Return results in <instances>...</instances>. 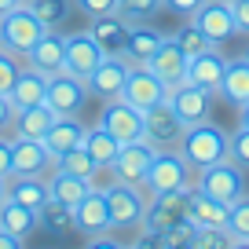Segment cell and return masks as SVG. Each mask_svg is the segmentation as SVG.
Segmentation results:
<instances>
[{
    "mask_svg": "<svg viewBox=\"0 0 249 249\" xmlns=\"http://www.w3.org/2000/svg\"><path fill=\"white\" fill-rule=\"evenodd\" d=\"M227 143H231V136L220 128V124H213L209 117L198 124H187L183 128V140H179V154H183V161L191 165V169H205V165H216L227 158Z\"/></svg>",
    "mask_w": 249,
    "mask_h": 249,
    "instance_id": "6da1fadb",
    "label": "cell"
},
{
    "mask_svg": "<svg viewBox=\"0 0 249 249\" xmlns=\"http://www.w3.org/2000/svg\"><path fill=\"white\" fill-rule=\"evenodd\" d=\"M44 33H48V26L33 15V8L26 4V0L0 15V48L11 52V55H18V59H22V55L44 37Z\"/></svg>",
    "mask_w": 249,
    "mask_h": 249,
    "instance_id": "7a4b0ae2",
    "label": "cell"
},
{
    "mask_svg": "<svg viewBox=\"0 0 249 249\" xmlns=\"http://www.w3.org/2000/svg\"><path fill=\"white\" fill-rule=\"evenodd\" d=\"M103 195H107V205H110V231H136L143 227V213H147V191L136 183H114L103 187Z\"/></svg>",
    "mask_w": 249,
    "mask_h": 249,
    "instance_id": "3957f363",
    "label": "cell"
},
{
    "mask_svg": "<svg viewBox=\"0 0 249 249\" xmlns=\"http://www.w3.org/2000/svg\"><path fill=\"white\" fill-rule=\"evenodd\" d=\"M195 187L202 191V195H209V198H216V202L231 205V202H238V198L246 195V169L234 165L231 158H224V161H216V165L198 169L195 172Z\"/></svg>",
    "mask_w": 249,
    "mask_h": 249,
    "instance_id": "277c9868",
    "label": "cell"
},
{
    "mask_svg": "<svg viewBox=\"0 0 249 249\" xmlns=\"http://www.w3.org/2000/svg\"><path fill=\"white\" fill-rule=\"evenodd\" d=\"M191 183H195V169L183 161L179 150H158L147 176H143V191L147 195H169V191H183Z\"/></svg>",
    "mask_w": 249,
    "mask_h": 249,
    "instance_id": "5b68a950",
    "label": "cell"
},
{
    "mask_svg": "<svg viewBox=\"0 0 249 249\" xmlns=\"http://www.w3.org/2000/svg\"><path fill=\"white\" fill-rule=\"evenodd\" d=\"M187 124L179 121V114L169 107V99L154 103L150 110H143V140L154 150H176L179 140H183Z\"/></svg>",
    "mask_w": 249,
    "mask_h": 249,
    "instance_id": "8992f818",
    "label": "cell"
},
{
    "mask_svg": "<svg viewBox=\"0 0 249 249\" xmlns=\"http://www.w3.org/2000/svg\"><path fill=\"white\" fill-rule=\"evenodd\" d=\"M191 187H195V183H191ZM191 187H183V191H169V195H150L140 231H169V227L183 224V220H187V202H191Z\"/></svg>",
    "mask_w": 249,
    "mask_h": 249,
    "instance_id": "52a82bcc",
    "label": "cell"
},
{
    "mask_svg": "<svg viewBox=\"0 0 249 249\" xmlns=\"http://www.w3.org/2000/svg\"><path fill=\"white\" fill-rule=\"evenodd\" d=\"M44 103L55 110V114H62V117H77L81 110H85V103H88V85L81 77H73V73L59 70V73L48 77Z\"/></svg>",
    "mask_w": 249,
    "mask_h": 249,
    "instance_id": "ba28073f",
    "label": "cell"
},
{
    "mask_svg": "<svg viewBox=\"0 0 249 249\" xmlns=\"http://www.w3.org/2000/svg\"><path fill=\"white\" fill-rule=\"evenodd\" d=\"M165 95H169V88L161 85V77L150 70L147 62H132L128 81H124V88H121V99L132 103L136 110H150L154 103H161Z\"/></svg>",
    "mask_w": 249,
    "mask_h": 249,
    "instance_id": "9c48e42d",
    "label": "cell"
},
{
    "mask_svg": "<svg viewBox=\"0 0 249 249\" xmlns=\"http://www.w3.org/2000/svg\"><path fill=\"white\" fill-rule=\"evenodd\" d=\"M99 124H103V128H110V136H114L117 143L143 140V110H136L132 103H124L121 95H117V99H107V103H103Z\"/></svg>",
    "mask_w": 249,
    "mask_h": 249,
    "instance_id": "30bf717a",
    "label": "cell"
},
{
    "mask_svg": "<svg viewBox=\"0 0 249 249\" xmlns=\"http://www.w3.org/2000/svg\"><path fill=\"white\" fill-rule=\"evenodd\" d=\"M191 22H195L216 48L224 44V40L238 37V22H234V11H231V4H227V0H205L202 8L191 15Z\"/></svg>",
    "mask_w": 249,
    "mask_h": 249,
    "instance_id": "8fae6325",
    "label": "cell"
},
{
    "mask_svg": "<svg viewBox=\"0 0 249 249\" xmlns=\"http://www.w3.org/2000/svg\"><path fill=\"white\" fill-rule=\"evenodd\" d=\"M128 70H132V62L124 59V55H107V59L95 66L92 73H88V95H95V99H117L124 88V81H128Z\"/></svg>",
    "mask_w": 249,
    "mask_h": 249,
    "instance_id": "7c38bea8",
    "label": "cell"
},
{
    "mask_svg": "<svg viewBox=\"0 0 249 249\" xmlns=\"http://www.w3.org/2000/svg\"><path fill=\"white\" fill-rule=\"evenodd\" d=\"M154 154L158 150L150 147L147 140H132V143H121V150H117V158H114V179H121V183H136V187H143V176H147V169H150V161H154Z\"/></svg>",
    "mask_w": 249,
    "mask_h": 249,
    "instance_id": "4fadbf2b",
    "label": "cell"
},
{
    "mask_svg": "<svg viewBox=\"0 0 249 249\" xmlns=\"http://www.w3.org/2000/svg\"><path fill=\"white\" fill-rule=\"evenodd\" d=\"M165 99H169V107L179 114V121H183V124L205 121V117H209V110H213V92H205V88L191 85V81H179V85H172Z\"/></svg>",
    "mask_w": 249,
    "mask_h": 249,
    "instance_id": "5bb4252c",
    "label": "cell"
},
{
    "mask_svg": "<svg viewBox=\"0 0 249 249\" xmlns=\"http://www.w3.org/2000/svg\"><path fill=\"white\" fill-rule=\"evenodd\" d=\"M103 59H107V52L95 44V37H92L88 30L66 33V73H73V77L88 81V73H92Z\"/></svg>",
    "mask_w": 249,
    "mask_h": 249,
    "instance_id": "9a60e30c",
    "label": "cell"
},
{
    "mask_svg": "<svg viewBox=\"0 0 249 249\" xmlns=\"http://www.w3.org/2000/svg\"><path fill=\"white\" fill-rule=\"evenodd\" d=\"M15 140V161H11V176H52L55 172V158L44 147V140H22V136H11Z\"/></svg>",
    "mask_w": 249,
    "mask_h": 249,
    "instance_id": "2e32d148",
    "label": "cell"
},
{
    "mask_svg": "<svg viewBox=\"0 0 249 249\" xmlns=\"http://www.w3.org/2000/svg\"><path fill=\"white\" fill-rule=\"evenodd\" d=\"M26 66H33V70H40L44 77H52V73L66 70V33L59 30H48L44 37L37 40V44L30 48V52L22 55Z\"/></svg>",
    "mask_w": 249,
    "mask_h": 249,
    "instance_id": "e0dca14e",
    "label": "cell"
},
{
    "mask_svg": "<svg viewBox=\"0 0 249 249\" xmlns=\"http://www.w3.org/2000/svg\"><path fill=\"white\" fill-rule=\"evenodd\" d=\"M73 224H77V234H85V238L110 231V205H107V195L92 187V191H88V195L73 205Z\"/></svg>",
    "mask_w": 249,
    "mask_h": 249,
    "instance_id": "ac0fdd59",
    "label": "cell"
},
{
    "mask_svg": "<svg viewBox=\"0 0 249 249\" xmlns=\"http://www.w3.org/2000/svg\"><path fill=\"white\" fill-rule=\"evenodd\" d=\"M224 70H227V59L220 55V48H209V52H198V55L187 59V81L205 88V92H213V95L220 92Z\"/></svg>",
    "mask_w": 249,
    "mask_h": 249,
    "instance_id": "d6986e66",
    "label": "cell"
},
{
    "mask_svg": "<svg viewBox=\"0 0 249 249\" xmlns=\"http://www.w3.org/2000/svg\"><path fill=\"white\" fill-rule=\"evenodd\" d=\"M147 66L158 73V77H161L165 88H172V85H179V81H187V55H183V48H179L172 37L161 40V48L150 55Z\"/></svg>",
    "mask_w": 249,
    "mask_h": 249,
    "instance_id": "ffe728a7",
    "label": "cell"
},
{
    "mask_svg": "<svg viewBox=\"0 0 249 249\" xmlns=\"http://www.w3.org/2000/svg\"><path fill=\"white\" fill-rule=\"evenodd\" d=\"M128 30H132V22H124L117 11H110V15H95L92 26H88V33L95 37V44H99L107 55H124Z\"/></svg>",
    "mask_w": 249,
    "mask_h": 249,
    "instance_id": "44dd1931",
    "label": "cell"
},
{
    "mask_svg": "<svg viewBox=\"0 0 249 249\" xmlns=\"http://www.w3.org/2000/svg\"><path fill=\"white\" fill-rule=\"evenodd\" d=\"M85 128L88 124H81V117H62L59 114L52 121V128H48V136H44V147L52 150V158H59V154H66V150L85 143Z\"/></svg>",
    "mask_w": 249,
    "mask_h": 249,
    "instance_id": "7402d4cb",
    "label": "cell"
},
{
    "mask_svg": "<svg viewBox=\"0 0 249 249\" xmlns=\"http://www.w3.org/2000/svg\"><path fill=\"white\" fill-rule=\"evenodd\" d=\"M4 191H8V198L30 205V209H40L52 198V187H48L44 176H8L4 179Z\"/></svg>",
    "mask_w": 249,
    "mask_h": 249,
    "instance_id": "603a6c76",
    "label": "cell"
},
{
    "mask_svg": "<svg viewBox=\"0 0 249 249\" xmlns=\"http://www.w3.org/2000/svg\"><path fill=\"white\" fill-rule=\"evenodd\" d=\"M8 95L18 103V110L22 107H37V103H44V95H48V77L22 62V70H18V77H15V85H11Z\"/></svg>",
    "mask_w": 249,
    "mask_h": 249,
    "instance_id": "cb8c5ba5",
    "label": "cell"
},
{
    "mask_svg": "<svg viewBox=\"0 0 249 249\" xmlns=\"http://www.w3.org/2000/svg\"><path fill=\"white\" fill-rule=\"evenodd\" d=\"M227 209L231 205L216 202V198L202 195L198 187H191V202H187V216L195 220L198 227H227Z\"/></svg>",
    "mask_w": 249,
    "mask_h": 249,
    "instance_id": "d4e9b609",
    "label": "cell"
},
{
    "mask_svg": "<svg viewBox=\"0 0 249 249\" xmlns=\"http://www.w3.org/2000/svg\"><path fill=\"white\" fill-rule=\"evenodd\" d=\"M0 227L15 231L18 238H30L33 231H40L37 209H30V205H22V202H15V198L4 195V202H0Z\"/></svg>",
    "mask_w": 249,
    "mask_h": 249,
    "instance_id": "484cf974",
    "label": "cell"
},
{
    "mask_svg": "<svg viewBox=\"0 0 249 249\" xmlns=\"http://www.w3.org/2000/svg\"><path fill=\"white\" fill-rule=\"evenodd\" d=\"M55 117H59V114H55L48 103L22 107V110H18V117H15V136H22V140H44Z\"/></svg>",
    "mask_w": 249,
    "mask_h": 249,
    "instance_id": "4316f807",
    "label": "cell"
},
{
    "mask_svg": "<svg viewBox=\"0 0 249 249\" xmlns=\"http://www.w3.org/2000/svg\"><path fill=\"white\" fill-rule=\"evenodd\" d=\"M161 40H165V33H158L147 22H136L128 30V40H124V59L128 62H150V55L161 48Z\"/></svg>",
    "mask_w": 249,
    "mask_h": 249,
    "instance_id": "83f0119b",
    "label": "cell"
},
{
    "mask_svg": "<svg viewBox=\"0 0 249 249\" xmlns=\"http://www.w3.org/2000/svg\"><path fill=\"white\" fill-rule=\"evenodd\" d=\"M81 147L92 154V161L99 165V169H110L114 158H117V150H121V143L110 136V128H103V124L95 121V124H88V128H85V143H81Z\"/></svg>",
    "mask_w": 249,
    "mask_h": 249,
    "instance_id": "f1b7e54d",
    "label": "cell"
},
{
    "mask_svg": "<svg viewBox=\"0 0 249 249\" xmlns=\"http://www.w3.org/2000/svg\"><path fill=\"white\" fill-rule=\"evenodd\" d=\"M220 95L234 107L249 103V62L246 59H227L224 81H220Z\"/></svg>",
    "mask_w": 249,
    "mask_h": 249,
    "instance_id": "f546056e",
    "label": "cell"
},
{
    "mask_svg": "<svg viewBox=\"0 0 249 249\" xmlns=\"http://www.w3.org/2000/svg\"><path fill=\"white\" fill-rule=\"evenodd\" d=\"M48 187H52V198H55V202L70 205V209L88 195V191H92V183H88L85 176H73V172H62V169H55L52 176H48Z\"/></svg>",
    "mask_w": 249,
    "mask_h": 249,
    "instance_id": "4dcf8cb0",
    "label": "cell"
},
{
    "mask_svg": "<svg viewBox=\"0 0 249 249\" xmlns=\"http://www.w3.org/2000/svg\"><path fill=\"white\" fill-rule=\"evenodd\" d=\"M37 220H40V231L59 234V238H66V234L77 231V224H73V209H70V205H62V202H55V198H48V202L37 209Z\"/></svg>",
    "mask_w": 249,
    "mask_h": 249,
    "instance_id": "1f68e13d",
    "label": "cell"
},
{
    "mask_svg": "<svg viewBox=\"0 0 249 249\" xmlns=\"http://www.w3.org/2000/svg\"><path fill=\"white\" fill-rule=\"evenodd\" d=\"M227 234H231V246L249 249V198L246 195L238 202H231V209H227Z\"/></svg>",
    "mask_w": 249,
    "mask_h": 249,
    "instance_id": "d6a6232c",
    "label": "cell"
},
{
    "mask_svg": "<svg viewBox=\"0 0 249 249\" xmlns=\"http://www.w3.org/2000/svg\"><path fill=\"white\" fill-rule=\"evenodd\" d=\"M55 169L73 172V176H85L88 183H92V176L99 172V165L92 161V154H88L85 147H73V150H66V154H59V158H55Z\"/></svg>",
    "mask_w": 249,
    "mask_h": 249,
    "instance_id": "836d02e7",
    "label": "cell"
},
{
    "mask_svg": "<svg viewBox=\"0 0 249 249\" xmlns=\"http://www.w3.org/2000/svg\"><path fill=\"white\" fill-rule=\"evenodd\" d=\"M26 4L33 8V15H37L48 30L62 26L66 18H70V11H73V0H26Z\"/></svg>",
    "mask_w": 249,
    "mask_h": 249,
    "instance_id": "e575fe53",
    "label": "cell"
},
{
    "mask_svg": "<svg viewBox=\"0 0 249 249\" xmlns=\"http://www.w3.org/2000/svg\"><path fill=\"white\" fill-rule=\"evenodd\" d=\"M161 8H165V0H117V15H121L124 22H132V26L150 22Z\"/></svg>",
    "mask_w": 249,
    "mask_h": 249,
    "instance_id": "d590c367",
    "label": "cell"
},
{
    "mask_svg": "<svg viewBox=\"0 0 249 249\" xmlns=\"http://www.w3.org/2000/svg\"><path fill=\"white\" fill-rule=\"evenodd\" d=\"M172 40H176L179 48H183V55L191 59V55H198V52H209V48H216L209 37H205L202 30H198L195 22H187V26H179L176 33H172Z\"/></svg>",
    "mask_w": 249,
    "mask_h": 249,
    "instance_id": "8d00e7d4",
    "label": "cell"
},
{
    "mask_svg": "<svg viewBox=\"0 0 249 249\" xmlns=\"http://www.w3.org/2000/svg\"><path fill=\"white\" fill-rule=\"evenodd\" d=\"M187 246L191 249H227L231 246V234H227V227H195Z\"/></svg>",
    "mask_w": 249,
    "mask_h": 249,
    "instance_id": "74e56055",
    "label": "cell"
},
{
    "mask_svg": "<svg viewBox=\"0 0 249 249\" xmlns=\"http://www.w3.org/2000/svg\"><path fill=\"white\" fill-rule=\"evenodd\" d=\"M227 158L234 165H242V169H249V124H238V132L227 143Z\"/></svg>",
    "mask_w": 249,
    "mask_h": 249,
    "instance_id": "f35d334b",
    "label": "cell"
},
{
    "mask_svg": "<svg viewBox=\"0 0 249 249\" xmlns=\"http://www.w3.org/2000/svg\"><path fill=\"white\" fill-rule=\"evenodd\" d=\"M18 70H22V59L0 48V92H11V85H15Z\"/></svg>",
    "mask_w": 249,
    "mask_h": 249,
    "instance_id": "ab89813d",
    "label": "cell"
},
{
    "mask_svg": "<svg viewBox=\"0 0 249 249\" xmlns=\"http://www.w3.org/2000/svg\"><path fill=\"white\" fill-rule=\"evenodd\" d=\"M15 117H18V103L8 92H0V136H15Z\"/></svg>",
    "mask_w": 249,
    "mask_h": 249,
    "instance_id": "60d3db41",
    "label": "cell"
},
{
    "mask_svg": "<svg viewBox=\"0 0 249 249\" xmlns=\"http://www.w3.org/2000/svg\"><path fill=\"white\" fill-rule=\"evenodd\" d=\"M73 8L85 11L88 18H95V15H110V11H117V0H73Z\"/></svg>",
    "mask_w": 249,
    "mask_h": 249,
    "instance_id": "b9f144b4",
    "label": "cell"
},
{
    "mask_svg": "<svg viewBox=\"0 0 249 249\" xmlns=\"http://www.w3.org/2000/svg\"><path fill=\"white\" fill-rule=\"evenodd\" d=\"M11 161H15V140H11V136H0V179L11 176Z\"/></svg>",
    "mask_w": 249,
    "mask_h": 249,
    "instance_id": "7bdbcfd3",
    "label": "cell"
},
{
    "mask_svg": "<svg viewBox=\"0 0 249 249\" xmlns=\"http://www.w3.org/2000/svg\"><path fill=\"white\" fill-rule=\"evenodd\" d=\"M202 4H205V0H165V8H169V11H176L179 18H191L198 8H202Z\"/></svg>",
    "mask_w": 249,
    "mask_h": 249,
    "instance_id": "ee69618b",
    "label": "cell"
},
{
    "mask_svg": "<svg viewBox=\"0 0 249 249\" xmlns=\"http://www.w3.org/2000/svg\"><path fill=\"white\" fill-rule=\"evenodd\" d=\"M234 11V22H238V33H246L249 37V0H227Z\"/></svg>",
    "mask_w": 249,
    "mask_h": 249,
    "instance_id": "f6af8a7d",
    "label": "cell"
},
{
    "mask_svg": "<svg viewBox=\"0 0 249 249\" xmlns=\"http://www.w3.org/2000/svg\"><path fill=\"white\" fill-rule=\"evenodd\" d=\"M22 246H26V238H18L8 227H0V249H22Z\"/></svg>",
    "mask_w": 249,
    "mask_h": 249,
    "instance_id": "bcb514c9",
    "label": "cell"
},
{
    "mask_svg": "<svg viewBox=\"0 0 249 249\" xmlns=\"http://www.w3.org/2000/svg\"><path fill=\"white\" fill-rule=\"evenodd\" d=\"M88 246H92V249H117L121 242H117V238H110V234L103 231V234H92V238H88Z\"/></svg>",
    "mask_w": 249,
    "mask_h": 249,
    "instance_id": "7dc6e473",
    "label": "cell"
},
{
    "mask_svg": "<svg viewBox=\"0 0 249 249\" xmlns=\"http://www.w3.org/2000/svg\"><path fill=\"white\" fill-rule=\"evenodd\" d=\"M15 4H22V0H0V15H4V11H11Z\"/></svg>",
    "mask_w": 249,
    "mask_h": 249,
    "instance_id": "c3c4849f",
    "label": "cell"
},
{
    "mask_svg": "<svg viewBox=\"0 0 249 249\" xmlns=\"http://www.w3.org/2000/svg\"><path fill=\"white\" fill-rule=\"evenodd\" d=\"M238 110H242V124H249V103H242Z\"/></svg>",
    "mask_w": 249,
    "mask_h": 249,
    "instance_id": "681fc988",
    "label": "cell"
},
{
    "mask_svg": "<svg viewBox=\"0 0 249 249\" xmlns=\"http://www.w3.org/2000/svg\"><path fill=\"white\" fill-rule=\"evenodd\" d=\"M4 195H8V191H4V179H0V202H4Z\"/></svg>",
    "mask_w": 249,
    "mask_h": 249,
    "instance_id": "f907efd6",
    "label": "cell"
},
{
    "mask_svg": "<svg viewBox=\"0 0 249 249\" xmlns=\"http://www.w3.org/2000/svg\"><path fill=\"white\" fill-rule=\"evenodd\" d=\"M242 59H246V62H249V44H246V52H242Z\"/></svg>",
    "mask_w": 249,
    "mask_h": 249,
    "instance_id": "816d5d0a",
    "label": "cell"
}]
</instances>
